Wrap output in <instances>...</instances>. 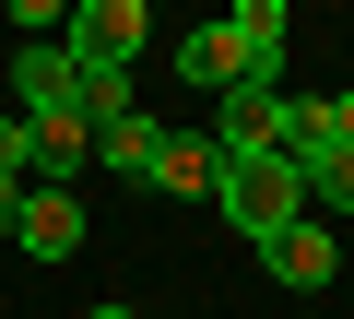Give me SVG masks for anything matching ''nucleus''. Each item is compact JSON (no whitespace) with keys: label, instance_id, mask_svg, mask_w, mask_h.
<instances>
[{"label":"nucleus","instance_id":"obj_11","mask_svg":"<svg viewBox=\"0 0 354 319\" xmlns=\"http://www.w3.org/2000/svg\"><path fill=\"white\" fill-rule=\"evenodd\" d=\"M307 213H354V154H342V142L307 154Z\"/></svg>","mask_w":354,"mask_h":319},{"label":"nucleus","instance_id":"obj_4","mask_svg":"<svg viewBox=\"0 0 354 319\" xmlns=\"http://www.w3.org/2000/svg\"><path fill=\"white\" fill-rule=\"evenodd\" d=\"M59 48H71L83 71H130V60L153 48V12H142V0H71V24H59Z\"/></svg>","mask_w":354,"mask_h":319},{"label":"nucleus","instance_id":"obj_7","mask_svg":"<svg viewBox=\"0 0 354 319\" xmlns=\"http://www.w3.org/2000/svg\"><path fill=\"white\" fill-rule=\"evenodd\" d=\"M24 130H36L24 190H83V166H95V118H24Z\"/></svg>","mask_w":354,"mask_h":319},{"label":"nucleus","instance_id":"obj_16","mask_svg":"<svg viewBox=\"0 0 354 319\" xmlns=\"http://www.w3.org/2000/svg\"><path fill=\"white\" fill-rule=\"evenodd\" d=\"M83 319H130V307H83Z\"/></svg>","mask_w":354,"mask_h":319},{"label":"nucleus","instance_id":"obj_10","mask_svg":"<svg viewBox=\"0 0 354 319\" xmlns=\"http://www.w3.org/2000/svg\"><path fill=\"white\" fill-rule=\"evenodd\" d=\"M153 142H165V118H142V107H130V118H106V130H95V166H106V178H130V190H153Z\"/></svg>","mask_w":354,"mask_h":319},{"label":"nucleus","instance_id":"obj_1","mask_svg":"<svg viewBox=\"0 0 354 319\" xmlns=\"http://www.w3.org/2000/svg\"><path fill=\"white\" fill-rule=\"evenodd\" d=\"M283 0H236L225 24H201V36H177V71H189L201 95H225V83H248V71H283Z\"/></svg>","mask_w":354,"mask_h":319},{"label":"nucleus","instance_id":"obj_5","mask_svg":"<svg viewBox=\"0 0 354 319\" xmlns=\"http://www.w3.org/2000/svg\"><path fill=\"white\" fill-rule=\"evenodd\" d=\"M153 190L165 201H225V142L213 130H165L153 142Z\"/></svg>","mask_w":354,"mask_h":319},{"label":"nucleus","instance_id":"obj_6","mask_svg":"<svg viewBox=\"0 0 354 319\" xmlns=\"http://www.w3.org/2000/svg\"><path fill=\"white\" fill-rule=\"evenodd\" d=\"M260 260H272V284H295V295H330V284H342V237H330L319 213H307V225H283Z\"/></svg>","mask_w":354,"mask_h":319},{"label":"nucleus","instance_id":"obj_9","mask_svg":"<svg viewBox=\"0 0 354 319\" xmlns=\"http://www.w3.org/2000/svg\"><path fill=\"white\" fill-rule=\"evenodd\" d=\"M12 248H24V260H71V248H83V190H24Z\"/></svg>","mask_w":354,"mask_h":319},{"label":"nucleus","instance_id":"obj_2","mask_svg":"<svg viewBox=\"0 0 354 319\" xmlns=\"http://www.w3.org/2000/svg\"><path fill=\"white\" fill-rule=\"evenodd\" d=\"M225 225H248V248H272L283 225H307V166H295V154L225 166Z\"/></svg>","mask_w":354,"mask_h":319},{"label":"nucleus","instance_id":"obj_13","mask_svg":"<svg viewBox=\"0 0 354 319\" xmlns=\"http://www.w3.org/2000/svg\"><path fill=\"white\" fill-rule=\"evenodd\" d=\"M71 71H83V60H71ZM83 118H95V130L130 118V71H83Z\"/></svg>","mask_w":354,"mask_h":319},{"label":"nucleus","instance_id":"obj_14","mask_svg":"<svg viewBox=\"0 0 354 319\" xmlns=\"http://www.w3.org/2000/svg\"><path fill=\"white\" fill-rule=\"evenodd\" d=\"M330 142H342V154H354V95H330Z\"/></svg>","mask_w":354,"mask_h":319},{"label":"nucleus","instance_id":"obj_12","mask_svg":"<svg viewBox=\"0 0 354 319\" xmlns=\"http://www.w3.org/2000/svg\"><path fill=\"white\" fill-rule=\"evenodd\" d=\"M330 142V95H283V154L307 166V154Z\"/></svg>","mask_w":354,"mask_h":319},{"label":"nucleus","instance_id":"obj_15","mask_svg":"<svg viewBox=\"0 0 354 319\" xmlns=\"http://www.w3.org/2000/svg\"><path fill=\"white\" fill-rule=\"evenodd\" d=\"M12 213H24V190H12V178H0V237H12Z\"/></svg>","mask_w":354,"mask_h":319},{"label":"nucleus","instance_id":"obj_8","mask_svg":"<svg viewBox=\"0 0 354 319\" xmlns=\"http://www.w3.org/2000/svg\"><path fill=\"white\" fill-rule=\"evenodd\" d=\"M12 95H24V118H83V71H71V48H12Z\"/></svg>","mask_w":354,"mask_h":319},{"label":"nucleus","instance_id":"obj_3","mask_svg":"<svg viewBox=\"0 0 354 319\" xmlns=\"http://www.w3.org/2000/svg\"><path fill=\"white\" fill-rule=\"evenodd\" d=\"M213 142H225V166H260V154H283V71H248L213 95Z\"/></svg>","mask_w":354,"mask_h":319}]
</instances>
